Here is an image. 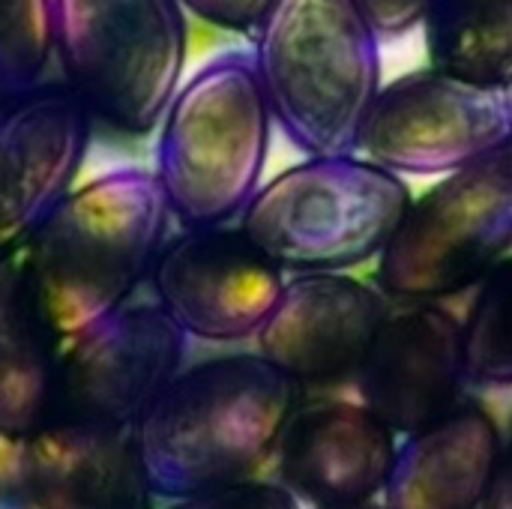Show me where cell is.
<instances>
[{"instance_id":"cell-1","label":"cell","mask_w":512,"mask_h":509,"mask_svg":"<svg viewBox=\"0 0 512 509\" xmlns=\"http://www.w3.org/2000/svg\"><path fill=\"white\" fill-rule=\"evenodd\" d=\"M171 210L147 168L75 186L9 264V300L57 342L96 327L150 282Z\"/></svg>"},{"instance_id":"cell-2","label":"cell","mask_w":512,"mask_h":509,"mask_svg":"<svg viewBox=\"0 0 512 509\" xmlns=\"http://www.w3.org/2000/svg\"><path fill=\"white\" fill-rule=\"evenodd\" d=\"M300 387L258 354L183 366L138 423V450L156 498L246 483L279 450Z\"/></svg>"},{"instance_id":"cell-3","label":"cell","mask_w":512,"mask_h":509,"mask_svg":"<svg viewBox=\"0 0 512 509\" xmlns=\"http://www.w3.org/2000/svg\"><path fill=\"white\" fill-rule=\"evenodd\" d=\"M378 30L357 0H273L255 72L282 135L306 156L357 153L381 93Z\"/></svg>"},{"instance_id":"cell-4","label":"cell","mask_w":512,"mask_h":509,"mask_svg":"<svg viewBox=\"0 0 512 509\" xmlns=\"http://www.w3.org/2000/svg\"><path fill=\"white\" fill-rule=\"evenodd\" d=\"M270 108L246 51H222L180 81L159 120L153 174L180 228L240 219L261 186Z\"/></svg>"},{"instance_id":"cell-5","label":"cell","mask_w":512,"mask_h":509,"mask_svg":"<svg viewBox=\"0 0 512 509\" xmlns=\"http://www.w3.org/2000/svg\"><path fill=\"white\" fill-rule=\"evenodd\" d=\"M60 84L96 126L141 138L174 99L189 27L180 0H51Z\"/></svg>"},{"instance_id":"cell-6","label":"cell","mask_w":512,"mask_h":509,"mask_svg":"<svg viewBox=\"0 0 512 509\" xmlns=\"http://www.w3.org/2000/svg\"><path fill=\"white\" fill-rule=\"evenodd\" d=\"M414 195L408 183L354 153L306 156L258 186L240 231L291 273H345L384 252Z\"/></svg>"},{"instance_id":"cell-7","label":"cell","mask_w":512,"mask_h":509,"mask_svg":"<svg viewBox=\"0 0 512 509\" xmlns=\"http://www.w3.org/2000/svg\"><path fill=\"white\" fill-rule=\"evenodd\" d=\"M512 255V144L450 171L411 201L378 255L375 285L396 303L477 288Z\"/></svg>"},{"instance_id":"cell-8","label":"cell","mask_w":512,"mask_h":509,"mask_svg":"<svg viewBox=\"0 0 512 509\" xmlns=\"http://www.w3.org/2000/svg\"><path fill=\"white\" fill-rule=\"evenodd\" d=\"M186 339L156 300H132L63 342L45 429H138L147 408L183 369Z\"/></svg>"},{"instance_id":"cell-9","label":"cell","mask_w":512,"mask_h":509,"mask_svg":"<svg viewBox=\"0 0 512 509\" xmlns=\"http://www.w3.org/2000/svg\"><path fill=\"white\" fill-rule=\"evenodd\" d=\"M512 144V93L441 69L384 84L360 150L396 174H450Z\"/></svg>"},{"instance_id":"cell-10","label":"cell","mask_w":512,"mask_h":509,"mask_svg":"<svg viewBox=\"0 0 512 509\" xmlns=\"http://www.w3.org/2000/svg\"><path fill=\"white\" fill-rule=\"evenodd\" d=\"M147 288L189 339L225 345L258 336L285 279L240 225H216L168 234Z\"/></svg>"},{"instance_id":"cell-11","label":"cell","mask_w":512,"mask_h":509,"mask_svg":"<svg viewBox=\"0 0 512 509\" xmlns=\"http://www.w3.org/2000/svg\"><path fill=\"white\" fill-rule=\"evenodd\" d=\"M93 132V117L60 81L0 108V270L75 189Z\"/></svg>"},{"instance_id":"cell-12","label":"cell","mask_w":512,"mask_h":509,"mask_svg":"<svg viewBox=\"0 0 512 509\" xmlns=\"http://www.w3.org/2000/svg\"><path fill=\"white\" fill-rule=\"evenodd\" d=\"M138 432L51 426L0 438V509H150Z\"/></svg>"},{"instance_id":"cell-13","label":"cell","mask_w":512,"mask_h":509,"mask_svg":"<svg viewBox=\"0 0 512 509\" xmlns=\"http://www.w3.org/2000/svg\"><path fill=\"white\" fill-rule=\"evenodd\" d=\"M390 312L387 294L345 273H294L258 330V351L297 387L360 375Z\"/></svg>"},{"instance_id":"cell-14","label":"cell","mask_w":512,"mask_h":509,"mask_svg":"<svg viewBox=\"0 0 512 509\" xmlns=\"http://www.w3.org/2000/svg\"><path fill=\"white\" fill-rule=\"evenodd\" d=\"M366 408L393 432H423L462 405L468 378L465 324L435 300L387 312L360 369Z\"/></svg>"},{"instance_id":"cell-15","label":"cell","mask_w":512,"mask_h":509,"mask_svg":"<svg viewBox=\"0 0 512 509\" xmlns=\"http://www.w3.org/2000/svg\"><path fill=\"white\" fill-rule=\"evenodd\" d=\"M279 483L318 507L369 501L387 486L393 429L366 405L318 402L297 408L279 441Z\"/></svg>"},{"instance_id":"cell-16","label":"cell","mask_w":512,"mask_h":509,"mask_svg":"<svg viewBox=\"0 0 512 509\" xmlns=\"http://www.w3.org/2000/svg\"><path fill=\"white\" fill-rule=\"evenodd\" d=\"M501 438L480 405H456L414 432L396 453L387 492L393 509H474L489 492Z\"/></svg>"},{"instance_id":"cell-17","label":"cell","mask_w":512,"mask_h":509,"mask_svg":"<svg viewBox=\"0 0 512 509\" xmlns=\"http://www.w3.org/2000/svg\"><path fill=\"white\" fill-rule=\"evenodd\" d=\"M420 24L435 69L510 90L512 0H432Z\"/></svg>"},{"instance_id":"cell-18","label":"cell","mask_w":512,"mask_h":509,"mask_svg":"<svg viewBox=\"0 0 512 509\" xmlns=\"http://www.w3.org/2000/svg\"><path fill=\"white\" fill-rule=\"evenodd\" d=\"M63 342L33 324L12 300L0 315V438L24 441L51 420Z\"/></svg>"},{"instance_id":"cell-19","label":"cell","mask_w":512,"mask_h":509,"mask_svg":"<svg viewBox=\"0 0 512 509\" xmlns=\"http://www.w3.org/2000/svg\"><path fill=\"white\" fill-rule=\"evenodd\" d=\"M468 378L486 387L512 384V255L480 285L465 315Z\"/></svg>"},{"instance_id":"cell-20","label":"cell","mask_w":512,"mask_h":509,"mask_svg":"<svg viewBox=\"0 0 512 509\" xmlns=\"http://www.w3.org/2000/svg\"><path fill=\"white\" fill-rule=\"evenodd\" d=\"M51 63V0H0V108L39 87Z\"/></svg>"},{"instance_id":"cell-21","label":"cell","mask_w":512,"mask_h":509,"mask_svg":"<svg viewBox=\"0 0 512 509\" xmlns=\"http://www.w3.org/2000/svg\"><path fill=\"white\" fill-rule=\"evenodd\" d=\"M168 509H297V501L285 486L246 480V483L174 498Z\"/></svg>"},{"instance_id":"cell-22","label":"cell","mask_w":512,"mask_h":509,"mask_svg":"<svg viewBox=\"0 0 512 509\" xmlns=\"http://www.w3.org/2000/svg\"><path fill=\"white\" fill-rule=\"evenodd\" d=\"M180 3L204 24L234 33H255L273 6V0H180Z\"/></svg>"},{"instance_id":"cell-23","label":"cell","mask_w":512,"mask_h":509,"mask_svg":"<svg viewBox=\"0 0 512 509\" xmlns=\"http://www.w3.org/2000/svg\"><path fill=\"white\" fill-rule=\"evenodd\" d=\"M357 3L363 6L366 18L372 21L381 39H396L423 21L432 0H357Z\"/></svg>"},{"instance_id":"cell-24","label":"cell","mask_w":512,"mask_h":509,"mask_svg":"<svg viewBox=\"0 0 512 509\" xmlns=\"http://www.w3.org/2000/svg\"><path fill=\"white\" fill-rule=\"evenodd\" d=\"M486 509H512V441L501 447L489 492H486Z\"/></svg>"},{"instance_id":"cell-25","label":"cell","mask_w":512,"mask_h":509,"mask_svg":"<svg viewBox=\"0 0 512 509\" xmlns=\"http://www.w3.org/2000/svg\"><path fill=\"white\" fill-rule=\"evenodd\" d=\"M6 300H9V267L0 270V315L6 309Z\"/></svg>"},{"instance_id":"cell-26","label":"cell","mask_w":512,"mask_h":509,"mask_svg":"<svg viewBox=\"0 0 512 509\" xmlns=\"http://www.w3.org/2000/svg\"><path fill=\"white\" fill-rule=\"evenodd\" d=\"M321 509H387V507H378V504H369V501H354V504H333V507H321Z\"/></svg>"},{"instance_id":"cell-27","label":"cell","mask_w":512,"mask_h":509,"mask_svg":"<svg viewBox=\"0 0 512 509\" xmlns=\"http://www.w3.org/2000/svg\"><path fill=\"white\" fill-rule=\"evenodd\" d=\"M510 93H512V87H510Z\"/></svg>"}]
</instances>
